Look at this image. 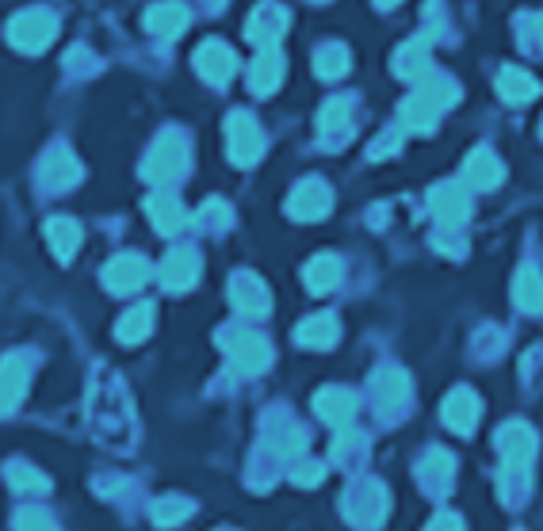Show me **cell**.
<instances>
[{"label": "cell", "mask_w": 543, "mask_h": 531, "mask_svg": "<svg viewBox=\"0 0 543 531\" xmlns=\"http://www.w3.org/2000/svg\"><path fill=\"white\" fill-rule=\"evenodd\" d=\"M188 172V138L180 134V130H165L157 142H153L150 157H146V165H142V176L157 184V188H165V184H173Z\"/></svg>", "instance_id": "3957f363"}, {"label": "cell", "mask_w": 543, "mask_h": 531, "mask_svg": "<svg viewBox=\"0 0 543 531\" xmlns=\"http://www.w3.org/2000/svg\"><path fill=\"white\" fill-rule=\"evenodd\" d=\"M161 287L165 291H188V287H196L199 279V253L192 245H180L173 253L161 260Z\"/></svg>", "instance_id": "4fadbf2b"}, {"label": "cell", "mask_w": 543, "mask_h": 531, "mask_svg": "<svg viewBox=\"0 0 543 531\" xmlns=\"http://www.w3.org/2000/svg\"><path fill=\"white\" fill-rule=\"evenodd\" d=\"M314 409H318V417H326L329 425H348L356 417V394L345 390V386H326V390H318Z\"/></svg>", "instance_id": "603a6c76"}, {"label": "cell", "mask_w": 543, "mask_h": 531, "mask_svg": "<svg viewBox=\"0 0 543 531\" xmlns=\"http://www.w3.org/2000/svg\"><path fill=\"white\" fill-rule=\"evenodd\" d=\"M268 447H272V455H280V459H295L306 447V432L295 425V421H283L280 428H268Z\"/></svg>", "instance_id": "1f68e13d"}, {"label": "cell", "mask_w": 543, "mask_h": 531, "mask_svg": "<svg viewBox=\"0 0 543 531\" xmlns=\"http://www.w3.org/2000/svg\"><path fill=\"white\" fill-rule=\"evenodd\" d=\"M456 100H459V88L452 77H444V73H425L417 92L402 104V123H406V130H433L440 111L452 107Z\"/></svg>", "instance_id": "7a4b0ae2"}, {"label": "cell", "mask_w": 543, "mask_h": 531, "mask_svg": "<svg viewBox=\"0 0 543 531\" xmlns=\"http://www.w3.org/2000/svg\"><path fill=\"white\" fill-rule=\"evenodd\" d=\"M146 211H150L153 218V226H157V234H165V237H173L180 234L192 218H188V211H184V203L176 199L173 192H157L150 195V203H146Z\"/></svg>", "instance_id": "d6986e66"}, {"label": "cell", "mask_w": 543, "mask_h": 531, "mask_svg": "<svg viewBox=\"0 0 543 531\" xmlns=\"http://www.w3.org/2000/svg\"><path fill=\"white\" fill-rule=\"evenodd\" d=\"M429 46H433V35H421V39H410L394 54V73L406 77V81H417L429 73Z\"/></svg>", "instance_id": "d4e9b609"}, {"label": "cell", "mask_w": 543, "mask_h": 531, "mask_svg": "<svg viewBox=\"0 0 543 531\" xmlns=\"http://www.w3.org/2000/svg\"><path fill=\"white\" fill-rule=\"evenodd\" d=\"M306 287L314 291V295H326V291H333L337 283H341V276H345V268H341V260L337 256H314L310 264H306Z\"/></svg>", "instance_id": "83f0119b"}, {"label": "cell", "mask_w": 543, "mask_h": 531, "mask_svg": "<svg viewBox=\"0 0 543 531\" xmlns=\"http://www.w3.org/2000/svg\"><path fill=\"white\" fill-rule=\"evenodd\" d=\"M153 329V306L150 302H142V306H131L119 325H115V337L123 340V344H138V340H146Z\"/></svg>", "instance_id": "4dcf8cb0"}, {"label": "cell", "mask_w": 543, "mask_h": 531, "mask_svg": "<svg viewBox=\"0 0 543 531\" xmlns=\"http://www.w3.org/2000/svg\"><path fill=\"white\" fill-rule=\"evenodd\" d=\"M188 8L180 4V0H161V4H153L150 12H146V27H150L153 35H161V39H176V35H184V27H188Z\"/></svg>", "instance_id": "44dd1931"}, {"label": "cell", "mask_w": 543, "mask_h": 531, "mask_svg": "<svg viewBox=\"0 0 543 531\" xmlns=\"http://www.w3.org/2000/svg\"><path fill=\"white\" fill-rule=\"evenodd\" d=\"M463 172H467V180H471L475 188H498L501 176H505V165H501L490 149H475V153L467 157V169Z\"/></svg>", "instance_id": "f1b7e54d"}, {"label": "cell", "mask_w": 543, "mask_h": 531, "mask_svg": "<svg viewBox=\"0 0 543 531\" xmlns=\"http://www.w3.org/2000/svg\"><path fill=\"white\" fill-rule=\"evenodd\" d=\"M532 27H536V46L543 50V16H536V20H532Z\"/></svg>", "instance_id": "b9f144b4"}, {"label": "cell", "mask_w": 543, "mask_h": 531, "mask_svg": "<svg viewBox=\"0 0 543 531\" xmlns=\"http://www.w3.org/2000/svg\"><path fill=\"white\" fill-rule=\"evenodd\" d=\"M226 142H230V161L234 165H257L264 153V134L249 111H234L226 119Z\"/></svg>", "instance_id": "5b68a950"}, {"label": "cell", "mask_w": 543, "mask_h": 531, "mask_svg": "<svg viewBox=\"0 0 543 531\" xmlns=\"http://www.w3.org/2000/svg\"><path fill=\"white\" fill-rule=\"evenodd\" d=\"M452 470H456V463H452V455H444V451H429L425 459H421V482H425V489L429 493H444V489L452 486Z\"/></svg>", "instance_id": "f546056e"}, {"label": "cell", "mask_w": 543, "mask_h": 531, "mask_svg": "<svg viewBox=\"0 0 543 531\" xmlns=\"http://www.w3.org/2000/svg\"><path fill=\"white\" fill-rule=\"evenodd\" d=\"M85 409H88V428H92V436L108 447V451L127 455L134 447L138 428H134V405L131 398H127V386H123V379H119L115 371L96 367V375H92V383H88Z\"/></svg>", "instance_id": "6da1fadb"}, {"label": "cell", "mask_w": 543, "mask_h": 531, "mask_svg": "<svg viewBox=\"0 0 543 531\" xmlns=\"http://www.w3.org/2000/svg\"><path fill=\"white\" fill-rule=\"evenodd\" d=\"M498 88H501V96L509 100V104H528L536 92H540V85L524 73V69H505L498 77Z\"/></svg>", "instance_id": "836d02e7"}, {"label": "cell", "mask_w": 543, "mask_h": 531, "mask_svg": "<svg viewBox=\"0 0 543 531\" xmlns=\"http://www.w3.org/2000/svg\"><path fill=\"white\" fill-rule=\"evenodd\" d=\"M196 69L203 81L226 85V81L234 77V69H238V54L222 43V39H207V43L196 50Z\"/></svg>", "instance_id": "7c38bea8"}, {"label": "cell", "mask_w": 543, "mask_h": 531, "mask_svg": "<svg viewBox=\"0 0 543 531\" xmlns=\"http://www.w3.org/2000/svg\"><path fill=\"white\" fill-rule=\"evenodd\" d=\"M375 398H379V413H383V417L402 413L406 402H410V375L398 371V367H383V371L375 375Z\"/></svg>", "instance_id": "e0dca14e"}, {"label": "cell", "mask_w": 543, "mask_h": 531, "mask_svg": "<svg viewBox=\"0 0 543 531\" xmlns=\"http://www.w3.org/2000/svg\"><path fill=\"white\" fill-rule=\"evenodd\" d=\"M46 241H50V249H54L58 260H69V256L77 253V245H81V222H73L69 214L50 218L46 222Z\"/></svg>", "instance_id": "4316f807"}, {"label": "cell", "mask_w": 543, "mask_h": 531, "mask_svg": "<svg viewBox=\"0 0 543 531\" xmlns=\"http://www.w3.org/2000/svg\"><path fill=\"white\" fill-rule=\"evenodd\" d=\"M8 482L20 489V493H46L50 489L46 474H39V470L27 467V463H8Z\"/></svg>", "instance_id": "8d00e7d4"}, {"label": "cell", "mask_w": 543, "mask_h": 531, "mask_svg": "<svg viewBox=\"0 0 543 531\" xmlns=\"http://www.w3.org/2000/svg\"><path fill=\"white\" fill-rule=\"evenodd\" d=\"M283 81V58L276 46H261V54H257V62L249 69V88L257 92V96H272Z\"/></svg>", "instance_id": "ffe728a7"}, {"label": "cell", "mask_w": 543, "mask_h": 531, "mask_svg": "<svg viewBox=\"0 0 543 531\" xmlns=\"http://www.w3.org/2000/svg\"><path fill=\"white\" fill-rule=\"evenodd\" d=\"M192 501L188 497H161V501H153L150 509V520L157 528H169V524H184V516H192Z\"/></svg>", "instance_id": "d590c367"}, {"label": "cell", "mask_w": 543, "mask_h": 531, "mask_svg": "<svg viewBox=\"0 0 543 531\" xmlns=\"http://www.w3.org/2000/svg\"><path fill=\"white\" fill-rule=\"evenodd\" d=\"M54 35H58V16L46 12V8H27V12L12 16V23H8V43L23 50V54L46 50L54 43Z\"/></svg>", "instance_id": "277c9868"}, {"label": "cell", "mask_w": 543, "mask_h": 531, "mask_svg": "<svg viewBox=\"0 0 543 531\" xmlns=\"http://www.w3.org/2000/svg\"><path fill=\"white\" fill-rule=\"evenodd\" d=\"M230 302L238 306L245 318H264L272 306V298H268V287H264L261 279L253 276V272H238V276L230 279Z\"/></svg>", "instance_id": "2e32d148"}, {"label": "cell", "mask_w": 543, "mask_h": 531, "mask_svg": "<svg viewBox=\"0 0 543 531\" xmlns=\"http://www.w3.org/2000/svg\"><path fill=\"white\" fill-rule=\"evenodd\" d=\"M444 425L448 428H456V432H471L475 428V421H478V413H482V405H478V398L467 390V386H459V390H452L448 394V402H444Z\"/></svg>", "instance_id": "7402d4cb"}, {"label": "cell", "mask_w": 543, "mask_h": 531, "mask_svg": "<svg viewBox=\"0 0 543 531\" xmlns=\"http://www.w3.org/2000/svg\"><path fill=\"white\" fill-rule=\"evenodd\" d=\"M283 27H287V8L276 4V0H264L261 8L249 16V23H245V35H249V43L261 50V46L280 43Z\"/></svg>", "instance_id": "5bb4252c"}, {"label": "cell", "mask_w": 543, "mask_h": 531, "mask_svg": "<svg viewBox=\"0 0 543 531\" xmlns=\"http://www.w3.org/2000/svg\"><path fill=\"white\" fill-rule=\"evenodd\" d=\"M387 489L379 486V482H360V486L348 489L345 497V512L352 524H360V528H375L383 516H387Z\"/></svg>", "instance_id": "ba28073f"}, {"label": "cell", "mask_w": 543, "mask_h": 531, "mask_svg": "<svg viewBox=\"0 0 543 531\" xmlns=\"http://www.w3.org/2000/svg\"><path fill=\"white\" fill-rule=\"evenodd\" d=\"M146 279H150V264H146V256L138 253H119L104 268V283H108L111 295H131Z\"/></svg>", "instance_id": "8fae6325"}, {"label": "cell", "mask_w": 543, "mask_h": 531, "mask_svg": "<svg viewBox=\"0 0 543 531\" xmlns=\"http://www.w3.org/2000/svg\"><path fill=\"white\" fill-rule=\"evenodd\" d=\"M314 69H318V77H326V81L345 77L348 73V50L341 43L318 46V50H314Z\"/></svg>", "instance_id": "e575fe53"}, {"label": "cell", "mask_w": 543, "mask_h": 531, "mask_svg": "<svg viewBox=\"0 0 543 531\" xmlns=\"http://www.w3.org/2000/svg\"><path fill=\"white\" fill-rule=\"evenodd\" d=\"M207 4H211V8H222V0H207Z\"/></svg>", "instance_id": "ee69618b"}, {"label": "cell", "mask_w": 543, "mask_h": 531, "mask_svg": "<svg viewBox=\"0 0 543 531\" xmlns=\"http://www.w3.org/2000/svg\"><path fill=\"white\" fill-rule=\"evenodd\" d=\"M329 207H333V192H329L322 180H303L295 192H291V199H287V211L295 214V218H303V222H314V218H322V214H329Z\"/></svg>", "instance_id": "9a60e30c"}, {"label": "cell", "mask_w": 543, "mask_h": 531, "mask_svg": "<svg viewBox=\"0 0 543 531\" xmlns=\"http://www.w3.org/2000/svg\"><path fill=\"white\" fill-rule=\"evenodd\" d=\"M299 486H314V482H322L326 478V467L322 463H303V467H295V474H291Z\"/></svg>", "instance_id": "60d3db41"}, {"label": "cell", "mask_w": 543, "mask_h": 531, "mask_svg": "<svg viewBox=\"0 0 543 531\" xmlns=\"http://www.w3.org/2000/svg\"><path fill=\"white\" fill-rule=\"evenodd\" d=\"M66 65H69V73H96V69H100V62L88 54L85 46H73L66 54Z\"/></svg>", "instance_id": "f35d334b"}, {"label": "cell", "mask_w": 543, "mask_h": 531, "mask_svg": "<svg viewBox=\"0 0 543 531\" xmlns=\"http://www.w3.org/2000/svg\"><path fill=\"white\" fill-rule=\"evenodd\" d=\"M429 207H433L436 222L444 230H456V226H463V218H467V192L459 184H440V188L429 192Z\"/></svg>", "instance_id": "ac0fdd59"}, {"label": "cell", "mask_w": 543, "mask_h": 531, "mask_svg": "<svg viewBox=\"0 0 543 531\" xmlns=\"http://www.w3.org/2000/svg\"><path fill=\"white\" fill-rule=\"evenodd\" d=\"M54 516L46 509H20L16 512V528H50Z\"/></svg>", "instance_id": "ab89813d"}, {"label": "cell", "mask_w": 543, "mask_h": 531, "mask_svg": "<svg viewBox=\"0 0 543 531\" xmlns=\"http://www.w3.org/2000/svg\"><path fill=\"white\" fill-rule=\"evenodd\" d=\"M352 100L348 96H333L326 100V107L318 111V130H322V138L326 142H345L348 130H352Z\"/></svg>", "instance_id": "cb8c5ba5"}, {"label": "cell", "mask_w": 543, "mask_h": 531, "mask_svg": "<svg viewBox=\"0 0 543 531\" xmlns=\"http://www.w3.org/2000/svg\"><path fill=\"white\" fill-rule=\"evenodd\" d=\"M222 348L230 352V363L238 367L241 375H261V371H268V363H272V348L257 333H226Z\"/></svg>", "instance_id": "52a82bcc"}, {"label": "cell", "mask_w": 543, "mask_h": 531, "mask_svg": "<svg viewBox=\"0 0 543 531\" xmlns=\"http://www.w3.org/2000/svg\"><path fill=\"white\" fill-rule=\"evenodd\" d=\"M513 298H517V306L528 310V314H540L543 310V276L536 268H524L517 283H513Z\"/></svg>", "instance_id": "d6a6232c"}, {"label": "cell", "mask_w": 543, "mask_h": 531, "mask_svg": "<svg viewBox=\"0 0 543 531\" xmlns=\"http://www.w3.org/2000/svg\"><path fill=\"white\" fill-rule=\"evenodd\" d=\"M375 4H379V8H394V4H398V0H375Z\"/></svg>", "instance_id": "7bdbcfd3"}, {"label": "cell", "mask_w": 543, "mask_h": 531, "mask_svg": "<svg viewBox=\"0 0 543 531\" xmlns=\"http://www.w3.org/2000/svg\"><path fill=\"white\" fill-rule=\"evenodd\" d=\"M39 176H43V184L50 192H69L85 176V169H81V161L66 146H54L46 149V157L39 161Z\"/></svg>", "instance_id": "30bf717a"}, {"label": "cell", "mask_w": 543, "mask_h": 531, "mask_svg": "<svg viewBox=\"0 0 543 531\" xmlns=\"http://www.w3.org/2000/svg\"><path fill=\"white\" fill-rule=\"evenodd\" d=\"M337 333H341V325H337V314H314V318H306L303 325H299V344L303 348H333L337 344Z\"/></svg>", "instance_id": "484cf974"}, {"label": "cell", "mask_w": 543, "mask_h": 531, "mask_svg": "<svg viewBox=\"0 0 543 531\" xmlns=\"http://www.w3.org/2000/svg\"><path fill=\"white\" fill-rule=\"evenodd\" d=\"M364 451V436L356 432V428H345L337 440H333V459L341 463V467H352V459Z\"/></svg>", "instance_id": "74e56055"}, {"label": "cell", "mask_w": 543, "mask_h": 531, "mask_svg": "<svg viewBox=\"0 0 543 531\" xmlns=\"http://www.w3.org/2000/svg\"><path fill=\"white\" fill-rule=\"evenodd\" d=\"M27 352H12L0 360V417L12 413L27 394V379H31V367H27Z\"/></svg>", "instance_id": "9c48e42d"}, {"label": "cell", "mask_w": 543, "mask_h": 531, "mask_svg": "<svg viewBox=\"0 0 543 531\" xmlns=\"http://www.w3.org/2000/svg\"><path fill=\"white\" fill-rule=\"evenodd\" d=\"M498 447L505 451V478H501V486H509L513 478H521L524 470H528V459L536 451V436H532L528 425L513 421V425H505L498 432Z\"/></svg>", "instance_id": "8992f818"}]
</instances>
